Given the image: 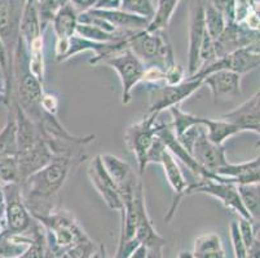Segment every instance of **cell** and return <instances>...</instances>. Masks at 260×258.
<instances>
[{"mask_svg":"<svg viewBox=\"0 0 260 258\" xmlns=\"http://www.w3.org/2000/svg\"><path fill=\"white\" fill-rule=\"evenodd\" d=\"M6 233V224L4 222H0V234Z\"/></svg>","mask_w":260,"mask_h":258,"instance_id":"cell-47","label":"cell"},{"mask_svg":"<svg viewBox=\"0 0 260 258\" xmlns=\"http://www.w3.org/2000/svg\"><path fill=\"white\" fill-rule=\"evenodd\" d=\"M223 119L229 120L242 128V131H247L250 127L260 123V91L256 92L249 101L236 107L235 110L224 114Z\"/></svg>","mask_w":260,"mask_h":258,"instance_id":"cell-21","label":"cell"},{"mask_svg":"<svg viewBox=\"0 0 260 258\" xmlns=\"http://www.w3.org/2000/svg\"><path fill=\"white\" fill-rule=\"evenodd\" d=\"M180 2L181 0H157L154 16L149 21L148 27L145 28L146 31H166Z\"/></svg>","mask_w":260,"mask_h":258,"instance_id":"cell-28","label":"cell"},{"mask_svg":"<svg viewBox=\"0 0 260 258\" xmlns=\"http://www.w3.org/2000/svg\"><path fill=\"white\" fill-rule=\"evenodd\" d=\"M119 9L150 21L154 16L155 6L153 0H122Z\"/></svg>","mask_w":260,"mask_h":258,"instance_id":"cell-33","label":"cell"},{"mask_svg":"<svg viewBox=\"0 0 260 258\" xmlns=\"http://www.w3.org/2000/svg\"><path fill=\"white\" fill-rule=\"evenodd\" d=\"M246 258H260V240L257 238L247 248V255H246Z\"/></svg>","mask_w":260,"mask_h":258,"instance_id":"cell-40","label":"cell"},{"mask_svg":"<svg viewBox=\"0 0 260 258\" xmlns=\"http://www.w3.org/2000/svg\"><path fill=\"white\" fill-rule=\"evenodd\" d=\"M83 158L82 154H56L46 167L21 182L23 202L32 218L48 216L57 209L60 191Z\"/></svg>","mask_w":260,"mask_h":258,"instance_id":"cell-1","label":"cell"},{"mask_svg":"<svg viewBox=\"0 0 260 258\" xmlns=\"http://www.w3.org/2000/svg\"><path fill=\"white\" fill-rule=\"evenodd\" d=\"M127 46L146 67H159L166 72L176 65L174 49L166 31H138L127 40Z\"/></svg>","mask_w":260,"mask_h":258,"instance_id":"cell-3","label":"cell"},{"mask_svg":"<svg viewBox=\"0 0 260 258\" xmlns=\"http://www.w3.org/2000/svg\"><path fill=\"white\" fill-rule=\"evenodd\" d=\"M43 32L38 11V0H25L18 25V36L22 39L26 48H29L35 42L43 39Z\"/></svg>","mask_w":260,"mask_h":258,"instance_id":"cell-19","label":"cell"},{"mask_svg":"<svg viewBox=\"0 0 260 258\" xmlns=\"http://www.w3.org/2000/svg\"><path fill=\"white\" fill-rule=\"evenodd\" d=\"M202 87V79H194L190 77L186 78L180 84L163 85L162 88L157 89L155 94L152 96V102L149 106L148 114L158 117L162 111L169 110L174 106H180L183 101L193 96Z\"/></svg>","mask_w":260,"mask_h":258,"instance_id":"cell-9","label":"cell"},{"mask_svg":"<svg viewBox=\"0 0 260 258\" xmlns=\"http://www.w3.org/2000/svg\"><path fill=\"white\" fill-rule=\"evenodd\" d=\"M42 108H43L46 113L52 114V115H57V110H58L57 96H54L53 93H49V92H44L43 97H42Z\"/></svg>","mask_w":260,"mask_h":258,"instance_id":"cell-37","label":"cell"},{"mask_svg":"<svg viewBox=\"0 0 260 258\" xmlns=\"http://www.w3.org/2000/svg\"><path fill=\"white\" fill-rule=\"evenodd\" d=\"M0 102H4V88H3V85H0Z\"/></svg>","mask_w":260,"mask_h":258,"instance_id":"cell-46","label":"cell"},{"mask_svg":"<svg viewBox=\"0 0 260 258\" xmlns=\"http://www.w3.org/2000/svg\"><path fill=\"white\" fill-rule=\"evenodd\" d=\"M135 207H136V213H138V226H136L135 239L140 244L145 245L146 248L166 247L167 240L157 233L152 219L149 217L145 202V190H144V185L141 181L139 182L136 191H135Z\"/></svg>","mask_w":260,"mask_h":258,"instance_id":"cell-14","label":"cell"},{"mask_svg":"<svg viewBox=\"0 0 260 258\" xmlns=\"http://www.w3.org/2000/svg\"><path fill=\"white\" fill-rule=\"evenodd\" d=\"M3 189L6 194V233L9 235L27 233L34 224V218L23 202L21 185H6Z\"/></svg>","mask_w":260,"mask_h":258,"instance_id":"cell-7","label":"cell"},{"mask_svg":"<svg viewBox=\"0 0 260 258\" xmlns=\"http://www.w3.org/2000/svg\"><path fill=\"white\" fill-rule=\"evenodd\" d=\"M260 66V54L256 53L252 48L247 47V48L238 49V51L232 52V53L226 54V56L217 58L210 65L205 66V67L200 68L193 77L194 79H203L211 72L219 70H228L233 71L238 75H245L250 71L255 70Z\"/></svg>","mask_w":260,"mask_h":258,"instance_id":"cell-8","label":"cell"},{"mask_svg":"<svg viewBox=\"0 0 260 258\" xmlns=\"http://www.w3.org/2000/svg\"><path fill=\"white\" fill-rule=\"evenodd\" d=\"M194 194L212 196V198L217 199L226 209L238 214L241 218L251 221L249 213L246 212L242 204L237 185L229 182L228 179L223 178V177H220V179L198 178L197 182L189 183L185 190V196L194 195Z\"/></svg>","mask_w":260,"mask_h":258,"instance_id":"cell-5","label":"cell"},{"mask_svg":"<svg viewBox=\"0 0 260 258\" xmlns=\"http://www.w3.org/2000/svg\"><path fill=\"white\" fill-rule=\"evenodd\" d=\"M207 0H191L189 4V48H188V77L200 70V49L203 35L206 32L205 8Z\"/></svg>","mask_w":260,"mask_h":258,"instance_id":"cell-10","label":"cell"},{"mask_svg":"<svg viewBox=\"0 0 260 258\" xmlns=\"http://www.w3.org/2000/svg\"><path fill=\"white\" fill-rule=\"evenodd\" d=\"M69 3L70 0H38V11H39L40 25L43 31L52 22L58 11Z\"/></svg>","mask_w":260,"mask_h":258,"instance_id":"cell-32","label":"cell"},{"mask_svg":"<svg viewBox=\"0 0 260 258\" xmlns=\"http://www.w3.org/2000/svg\"><path fill=\"white\" fill-rule=\"evenodd\" d=\"M238 224V229H240V233L241 236L243 239V243H245L246 248H249L250 245L252 244V241L256 239V231L254 229V225L250 219H246V218H241L240 217V221L237 222Z\"/></svg>","mask_w":260,"mask_h":258,"instance_id":"cell-35","label":"cell"},{"mask_svg":"<svg viewBox=\"0 0 260 258\" xmlns=\"http://www.w3.org/2000/svg\"><path fill=\"white\" fill-rule=\"evenodd\" d=\"M127 258H148V248L143 244H139L127 255Z\"/></svg>","mask_w":260,"mask_h":258,"instance_id":"cell-41","label":"cell"},{"mask_svg":"<svg viewBox=\"0 0 260 258\" xmlns=\"http://www.w3.org/2000/svg\"><path fill=\"white\" fill-rule=\"evenodd\" d=\"M148 258H163V247L148 248Z\"/></svg>","mask_w":260,"mask_h":258,"instance_id":"cell-43","label":"cell"},{"mask_svg":"<svg viewBox=\"0 0 260 258\" xmlns=\"http://www.w3.org/2000/svg\"><path fill=\"white\" fill-rule=\"evenodd\" d=\"M78 14L79 13L75 11L74 7L69 3L61 8L52 20L51 25L56 35L54 56L57 62H65V57L69 51L70 39L77 34Z\"/></svg>","mask_w":260,"mask_h":258,"instance_id":"cell-12","label":"cell"},{"mask_svg":"<svg viewBox=\"0 0 260 258\" xmlns=\"http://www.w3.org/2000/svg\"><path fill=\"white\" fill-rule=\"evenodd\" d=\"M122 0H99L93 9H119Z\"/></svg>","mask_w":260,"mask_h":258,"instance_id":"cell-39","label":"cell"},{"mask_svg":"<svg viewBox=\"0 0 260 258\" xmlns=\"http://www.w3.org/2000/svg\"><path fill=\"white\" fill-rule=\"evenodd\" d=\"M242 77L233 71L219 70L202 79V84L211 91L214 101L221 97H235L241 94Z\"/></svg>","mask_w":260,"mask_h":258,"instance_id":"cell-18","label":"cell"},{"mask_svg":"<svg viewBox=\"0 0 260 258\" xmlns=\"http://www.w3.org/2000/svg\"><path fill=\"white\" fill-rule=\"evenodd\" d=\"M157 115L146 114L138 123L128 125L124 132V142L128 150L138 160L139 173L143 176L148 167V155L157 139L158 120Z\"/></svg>","mask_w":260,"mask_h":258,"instance_id":"cell-4","label":"cell"},{"mask_svg":"<svg viewBox=\"0 0 260 258\" xmlns=\"http://www.w3.org/2000/svg\"><path fill=\"white\" fill-rule=\"evenodd\" d=\"M52 158H53V153H52L47 139H43L30 150L18 153L16 159H17L21 182L25 181L27 177L34 174L35 172H38L43 167H46L51 162Z\"/></svg>","mask_w":260,"mask_h":258,"instance_id":"cell-17","label":"cell"},{"mask_svg":"<svg viewBox=\"0 0 260 258\" xmlns=\"http://www.w3.org/2000/svg\"><path fill=\"white\" fill-rule=\"evenodd\" d=\"M91 12L110 22L115 27L123 28V30L140 31V30H145L149 25V20L146 18L127 13L122 9H91Z\"/></svg>","mask_w":260,"mask_h":258,"instance_id":"cell-22","label":"cell"},{"mask_svg":"<svg viewBox=\"0 0 260 258\" xmlns=\"http://www.w3.org/2000/svg\"><path fill=\"white\" fill-rule=\"evenodd\" d=\"M105 169L108 170L109 176L112 177L114 183L119 190L122 202L127 199L134 198L135 191L138 188L140 179H138L134 169L129 167L128 163L122 160L113 154H101L100 155Z\"/></svg>","mask_w":260,"mask_h":258,"instance_id":"cell-15","label":"cell"},{"mask_svg":"<svg viewBox=\"0 0 260 258\" xmlns=\"http://www.w3.org/2000/svg\"><path fill=\"white\" fill-rule=\"evenodd\" d=\"M4 217H6V194L3 186H0V222H4Z\"/></svg>","mask_w":260,"mask_h":258,"instance_id":"cell-42","label":"cell"},{"mask_svg":"<svg viewBox=\"0 0 260 258\" xmlns=\"http://www.w3.org/2000/svg\"><path fill=\"white\" fill-rule=\"evenodd\" d=\"M34 219H37L44 229L46 245L53 250L57 257L77 243L89 238L79 222L68 210L56 209L48 216Z\"/></svg>","mask_w":260,"mask_h":258,"instance_id":"cell-2","label":"cell"},{"mask_svg":"<svg viewBox=\"0 0 260 258\" xmlns=\"http://www.w3.org/2000/svg\"><path fill=\"white\" fill-rule=\"evenodd\" d=\"M12 0H0V38L13 53L18 38V25Z\"/></svg>","mask_w":260,"mask_h":258,"instance_id":"cell-23","label":"cell"},{"mask_svg":"<svg viewBox=\"0 0 260 258\" xmlns=\"http://www.w3.org/2000/svg\"><path fill=\"white\" fill-rule=\"evenodd\" d=\"M34 239L30 245L15 258H44V249H46V233L42 225L35 219L32 226Z\"/></svg>","mask_w":260,"mask_h":258,"instance_id":"cell-31","label":"cell"},{"mask_svg":"<svg viewBox=\"0 0 260 258\" xmlns=\"http://www.w3.org/2000/svg\"><path fill=\"white\" fill-rule=\"evenodd\" d=\"M189 154L193 156V159L203 167L205 169L215 173L217 169L225 167L228 164V158L225 154L224 145H216L207 138L206 129L202 125V129L196 137L193 145H191Z\"/></svg>","mask_w":260,"mask_h":258,"instance_id":"cell-13","label":"cell"},{"mask_svg":"<svg viewBox=\"0 0 260 258\" xmlns=\"http://www.w3.org/2000/svg\"><path fill=\"white\" fill-rule=\"evenodd\" d=\"M215 174L236 185L260 183V145L259 154L255 159L240 164L228 163L225 167L217 169Z\"/></svg>","mask_w":260,"mask_h":258,"instance_id":"cell-20","label":"cell"},{"mask_svg":"<svg viewBox=\"0 0 260 258\" xmlns=\"http://www.w3.org/2000/svg\"><path fill=\"white\" fill-rule=\"evenodd\" d=\"M185 78V71L181 67L180 65H175L171 68L165 72V80H163V84L165 85H176L180 84L181 82H184Z\"/></svg>","mask_w":260,"mask_h":258,"instance_id":"cell-36","label":"cell"},{"mask_svg":"<svg viewBox=\"0 0 260 258\" xmlns=\"http://www.w3.org/2000/svg\"><path fill=\"white\" fill-rule=\"evenodd\" d=\"M87 174H88L92 186L100 194L105 204L114 212H120L123 209V202L119 190L104 167L100 155L94 156L89 162Z\"/></svg>","mask_w":260,"mask_h":258,"instance_id":"cell-11","label":"cell"},{"mask_svg":"<svg viewBox=\"0 0 260 258\" xmlns=\"http://www.w3.org/2000/svg\"><path fill=\"white\" fill-rule=\"evenodd\" d=\"M229 231H231V240L233 252H235V258H246V255H247V248H246L245 243H243V239L241 236L237 222H231Z\"/></svg>","mask_w":260,"mask_h":258,"instance_id":"cell-34","label":"cell"},{"mask_svg":"<svg viewBox=\"0 0 260 258\" xmlns=\"http://www.w3.org/2000/svg\"><path fill=\"white\" fill-rule=\"evenodd\" d=\"M247 131L254 132V133L259 134V136H260V123H259V124H255V125H252V127H250Z\"/></svg>","mask_w":260,"mask_h":258,"instance_id":"cell-44","label":"cell"},{"mask_svg":"<svg viewBox=\"0 0 260 258\" xmlns=\"http://www.w3.org/2000/svg\"><path fill=\"white\" fill-rule=\"evenodd\" d=\"M241 200L249 213L256 234L260 231V183L237 185Z\"/></svg>","mask_w":260,"mask_h":258,"instance_id":"cell-27","label":"cell"},{"mask_svg":"<svg viewBox=\"0 0 260 258\" xmlns=\"http://www.w3.org/2000/svg\"><path fill=\"white\" fill-rule=\"evenodd\" d=\"M17 151V123H16L15 111L12 106H8L7 122L3 129L0 131V159L16 158Z\"/></svg>","mask_w":260,"mask_h":258,"instance_id":"cell-26","label":"cell"},{"mask_svg":"<svg viewBox=\"0 0 260 258\" xmlns=\"http://www.w3.org/2000/svg\"><path fill=\"white\" fill-rule=\"evenodd\" d=\"M117 71L122 85V103L128 105L132 99V91L139 83L144 82L146 66L135 56L134 52L127 47L114 56L109 57L101 62Z\"/></svg>","mask_w":260,"mask_h":258,"instance_id":"cell-6","label":"cell"},{"mask_svg":"<svg viewBox=\"0 0 260 258\" xmlns=\"http://www.w3.org/2000/svg\"><path fill=\"white\" fill-rule=\"evenodd\" d=\"M200 123L206 129L207 138L216 145H224V142L231 137L241 133L242 128L229 120L223 119H210V118H201Z\"/></svg>","mask_w":260,"mask_h":258,"instance_id":"cell-24","label":"cell"},{"mask_svg":"<svg viewBox=\"0 0 260 258\" xmlns=\"http://www.w3.org/2000/svg\"><path fill=\"white\" fill-rule=\"evenodd\" d=\"M98 2L99 0H70V4L74 7L78 13H83V12L93 9Z\"/></svg>","mask_w":260,"mask_h":258,"instance_id":"cell-38","label":"cell"},{"mask_svg":"<svg viewBox=\"0 0 260 258\" xmlns=\"http://www.w3.org/2000/svg\"><path fill=\"white\" fill-rule=\"evenodd\" d=\"M159 164L163 167L165 170V176H166L167 182L171 186L172 191H174V199H172V204L170 207L169 212L165 216V221L170 222L174 218L175 213H176L177 208L180 205L181 200L185 198V190L188 188V182H186L185 177L183 174L180 165L177 163L176 158L167 150V148L163 150L162 155H160Z\"/></svg>","mask_w":260,"mask_h":258,"instance_id":"cell-16","label":"cell"},{"mask_svg":"<svg viewBox=\"0 0 260 258\" xmlns=\"http://www.w3.org/2000/svg\"><path fill=\"white\" fill-rule=\"evenodd\" d=\"M77 35L84 38V39L92 40L98 43H118L123 40H128L120 35L106 32L99 27H94L91 25H84V23H78L77 26Z\"/></svg>","mask_w":260,"mask_h":258,"instance_id":"cell-30","label":"cell"},{"mask_svg":"<svg viewBox=\"0 0 260 258\" xmlns=\"http://www.w3.org/2000/svg\"><path fill=\"white\" fill-rule=\"evenodd\" d=\"M177 258H193V255H191V252H186V250H183V252L179 253Z\"/></svg>","mask_w":260,"mask_h":258,"instance_id":"cell-45","label":"cell"},{"mask_svg":"<svg viewBox=\"0 0 260 258\" xmlns=\"http://www.w3.org/2000/svg\"><path fill=\"white\" fill-rule=\"evenodd\" d=\"M205 23H206V31L211 36V39L216 40L217 38L223 34V31L226 27L225 16L223 12L217 7L214 6L211 0L206 2V8H205Z\"/></svg>","mask_w":260,"mask_h":258,"instance_id":"cell-29","label":"cell"},{"mask_svg":"<svg viewBox=\"0 0 260 258\" xmlns=\"http://www.w3.org/2000/svg\"><path fill=\"white\" fill-rule=\"evenodd\" d=\"M191 255L193 258H226L220 235L207 233L198 236L194 240Z\"/></svg>","mask_w":260,"mask_h":258,"instance_id":"cell-25","label":"cell"}]
</instances>
